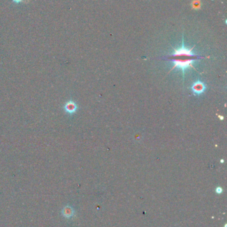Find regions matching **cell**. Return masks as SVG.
I'll return each instance as SVG.
<instances>
[{
	"label": "cell",
	"mask_w": 227,
	"mask_h": 227,
	"mask_svg": "<svg viewBox=\"0 0 227 227\" xmlns=\"http://www.w3.org/2000/svg\"><path fill=\"white\" fill-rule=\"evenodd\" d=\"M193 47L192 49H188L185 47L184 45V39L182 38V47L179 49H174V51L171 55V61L174 63V66L172 69L178 68L181 69L185 76V70L189 67H193V63L199 59L198 57L193 52Z\"/></svg>",
	"instance_id": "6da1fadb"
},
{
	"label": "cell",
	"mask_w": 227,
	"mask_h": 227,
	"mask_svg": "<svg viewBox=\"0 0 227 227\" xmlns=\"http://www.w3.org/2000/svg\"><path fill=\"white\" fill-rule=\"evenodd\" d=\"M192 90L195 95H201L203 93L206 89L205 84L203 82L196 81L193 84L191 87Z\"/></svg>",
	"instance_id": "7a4b0ae2"
},
{
	"label": "cell",
	"mask_w": 227,
	"mask_h": 227,
	"mask_svg": "<svg viewBox=\"0 0 227 227\" xmlns=\"http://www.w3.org/2000/svg\"><path fill=\"white\" fill-rule=\"evenodd\" d=\"M65 109L69 113H73V112L76 111L77 106H76V104L74 102H69L68 104H67Z\"/></svg>",
	"instance_id": "3957f363"
},
{
	"label": "cell",
	"mask_w": 227,
	"mask_h": 227,
	"mask_svg": "<svg viewBox=\"0 0 227 227\" xmlns=\"http://www.w3.org/2000/svg\"><path fill=\"white\" fill-rule=\"evenodd\" d=\"M63 213L64 216H65L68 218H69V217H71L73 216L74 212H73L72 208H71V207H66L65 208H64Z\"/></svg>",
	"instance_id": "277c9868"
},
{
	"label": "cell",
	"mask_w": 227,
	"mask_h": 227,
	"mask_svg": "<svg viewBox=\"0 0 227 227\" xmlns=\"http://www.w3.org/2000/svg\"><path fill=\"white\" fill-rule=\"evenodd\" d=\"M192 6H193L194 7V8L196 10V9L200 8L201 4L200 1H198V0H194V3H193V5Z\"/></svg>",
	"instance_id": "5b68a950"
},
{
	"label": "cell",
	"mask_w": 227,
	"mask_h": 227,
	"mask_svg": "<svg viewBox=\"0 0 227 227\" xmlns=\"http://www.w3.org/2000/svg\"><path fill=\"white\" fill-rule=\"evenodd\" d=\"M222 189L221 187H217V189H216V193H217L221 194V193H222Z\"/></svg>",
	"instance_id": "8992f818"
},
{
	"label": "cell",
	"mask_w": 227,
	"mask_h": 227,
	"mask_svg": "<svg viewBox=\"0 0 227 227\" xmlns=\"http://www.w3.org/2000/svg\"><path fill=\"white\" fill-rule=\"evenodd\" d=\"M22 1H23V0H13V1L15 2V3H20V2H22Z\"/></svg>",
	"instance_id": "52a82bcc"
}]
</instances>
